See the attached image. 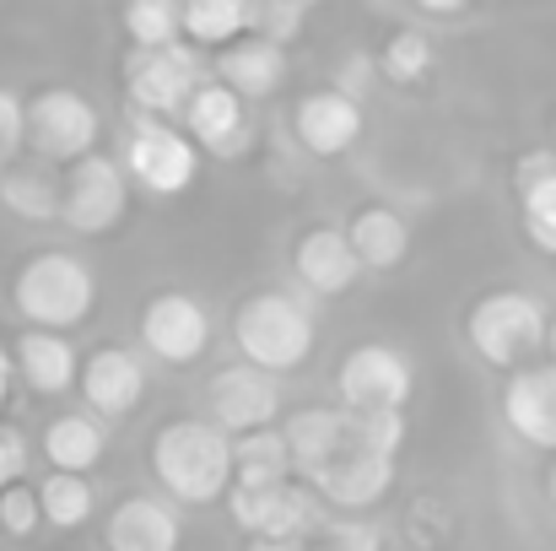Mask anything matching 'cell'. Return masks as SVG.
<instances>
[{
    "label": "cell",
    "mask_w": 556,
    "mask_h": 551,
    "mask_svg": "<svg viewBox=\"0 0 556 551\" xmlns=\"http://www.w3.org/2000/svg\"><path fill=\"white\" fill-rule=\"evenodd\" d=\"M352 416V411H346ZM352 443L372 454V460H394L400 443H405V416L400 411H368V416H352Z\"/></svg>",
    "instance_id": "1f68e13d"
},
{
    "label": "cell",
    "mask_w": 556,
    "mask_h": 551,
    "mask_svg": "<svg viewBox=\"0 0 556 551\" xmlns=\"http://www.w3.org/2000/svg\"><path fill=\"white\" fill-rule=\"evenodd\" d=\"M11 367L38 389V395H65L81 373V358L71 347V336H49V330H22L16 336V352H11Z\"/></svg>",
    "instance_id": "44dd1931"
},
{
    "label": "cell",
    "mask_w": 556,
    "mask_h": 551,
    "mask_svg": "<svg viewBox=\"0 0 556 551\" xmlns=\"http://www.w3.org/2000/svg\"><path fill=\"white\" fill-rule=\"evenodd\" d=\"M185 141L194 152H211V158H238L249 147V120H243V103L216 87V82H200L194 98L185 103Z\"/></svg>",
    "instance_id": "2e32d148"
},
{
    "label": "cell",
    "mask_w": 556,
    "mask_h": 551,
    "mask_svg": "<svg viewBox=\"0 0 556 551\" xmlns=\"http://www.w3.org/2000/svg\"><path fill=\"white\" fill-rule=\"evenodd\" d=\"M141 347L168 367H189L211 347V314L189 292H152L141 309Z\"/></svg>",
    "instance_id": "8fae6325"
},
{
    "label": "cell",
    "mask_w": 556,
    "mask_h": 551,
    "mask_svg": "<svg viewBox=\"0 0 556 551\" xmlns=\"http://www.w3.org/2000/svg\"><path fill=\"white\" fill-rule=\"evenodd\" d=\"M503 422L530 449H556V367L552 363L519 367L503 384Z\"/></svg>",
    "instance_id": "e0dca14e"
},
{
    "label": "cell",
    "mask_w": 556,
    "mask_h": 551,
    "mask_svg": "<svg viewBox=\"0 0 556 551\" xmlns=\"http://www.w3.org/2000/svg\"><path fill=\"white\" fill-rule=\"evenodd\" d=\"M292 130H298V141H303L314 158H341V152H352L357 136H363V103L341 98L336 87L308 92V98L292 109Z\"/></svg>",
    "instance_id": "ac0fdd59"
},
{
    "label": "cell",
    "mask_w": 556,
    "mask_h": 551,
    "mask_svg": "<svg viewBox=\"0 0 556 551\" xmlns=\"http://www.w3.org/2000/svg\"><path fill=\"white\" fill-rule=\"evenodd\" d=\"M179 33L189 38V49L200 43H232L249 33V16H243V0H194V5H179Z\"/></svg>",
    "instance_id": "484cf974"
},
{
    "label": "cell",
    "mask_w": 556,
    "mask_h": 551,
    "mask_svg": "<svg viewBox=\"0 0 556 551\" xmlns=\"http://www.w3.org/2000/svg\"><path fill=\"white\" fill-rule=\"evenodd\" d=\"M22 471H27V443H22L16 433H0V492L16 487Z\"/></svg>",
    "instance_id": "d590c367"
},
{
    "label": "cell",
    "mask_w": 556,
    "mask_h": 551,
    "mask_svg": "<svg viewBox=\"0 0 556 551\" xmlns=\"http://www.w3.org/2000/svg\"><path fill=\"white\" fill-rule=\"evenodd\" d=\"M98 109L71 87H43L33 103H22V147H33L43 163H81L98 152Z\"/></svg>",
    "instance_id": "5b68a950"
},
{
    "label": "cell",
    "mask_w": 556,
    "mask_h": 551,
    "mask_svg": "<svg viewBox=\"0 0 556 551\" xmlns=\"http://www.w3.org/2000/svg\"><path fill=\"white\" fill-rule=\"evenodd\" d=\"M546 303L525 287H497L486 298L470 303L465 314V341L476 347V358L486 367H530L535 352H546Z\"/></svg>",
    "instance_id": "3957f363"
},
{
    "label": "cell",
    "mask_w": 556,
    "mask_h": 551,
    "mask_svg": "<svg viewBox=\"0 0 556 551\" xmlns=\"http://www.w3.org/2000/svg\"><path fill=\"white\" fill-rule=\"evenodd\" d=\"M519 205H525V233H530V243L556 254V174L525 184V189H519Z\"/></svg>",
    "instance_id": "4dcf8cb0"
},
{
    "label": "cell",
    "mask_w": 556,
    "mask_h": 551,
    "mask_svg": "<svg viewBox=\"0 0 556 551\" xmlns=\"http://www.w3.org/2000/svg\"><path fill=\"white\" fill-rule=\"evenodd\" d=\"M152 476L179 503H216L232 487V438L200 416H179L152 438Z\"/></svg>",
    "instance_id": "6da1fadb"
},
{
    "label": "cell",
    "mask_w": 556,
    "mask_h": 551,
    "mask_svg": "<svg viewBox=\"0 0 556 551\" xmlns=\"http://www.w3.org/2000/svg\"><path fill=\"white\" fill-rule=\"evenodd\" d=\"M76 384H81L87 405H92L98 416H109V422L130 416V411L147 400V367H141L136 352H125V347L92 352V358L81 363V373H76Z\"/></svg>",
    "instance_id": "9a60e30c"
},
{
    "label": "cell",
    "mask_w": 556,
    "mask_h": 551,
    "mask_svg": "<svg viewBox=\"0 0 556 551\" xmlns=\"http://www.w3.org/2000/svg\"><path fill=\"white\" fill-rule=\"evenodd\" d=\"M292 265H298V281L308 292H319V298H341L363 276V265H357V254H352L341 227H308L298 238V249H292Z\"/></svg>",
    "instance_id": "d6986e66"
},
{
    "label": "cell",
    "mask_w": 556,
    "mask_h": 551,
    "mask_svg": "<svg viewBox=\"0 0 556 551\" xmlns=\"http://www.w3.org/2000/svg\"><path fill=\"white\" fill-rule=\"evenodd\" d=\"M16 158H22V98L0 87V174L16 168Z\"/></svg>",
    "instance_id": "e575fe53"
},
{
    "label": "cell",
    "mask_w": 556,
    "mask_h": 551,
    "mask_svg": "<svg viewBox=\"0 0 556 551\" xmlns=\"http://www.w3.org/2000/svg\"><path fill=\"white\" fill-rule=\"evenodd\" d=\"M185 547V519L174 503L136 492L125 503H114L109 525H103V551H179Z\"/></svg>",
    "instance_id": "4fadbf2b"
},
{
    "label": "cell",
    "mask_w": 556,
    "mask_h": 551,
    "mask_svg": "<svg viewBox=\"0 0 556 551\" xmlns=\"http://www.w3.org/2000/svg\"><path fill=\"white\" fill-rule=\"evenodd\" d=\"M346 243H352L363 271H394L405 260V249H410V227L389 205H363L352 216V227H346Z\"/></svg>",
    "instance_id": "7402d4cb"
},
{
    "label": "cell",
    "mask_w": 556,
    "mask_h": 551,
    "mask_svg": "<svg viewBox=\"0 0 556 551\" xmlns=\"http://www.w3.org/2000/svg\"><path fill=\"white\" fill-rule=\"evenodd\" d=\"M281 76H287V49H276V43H265L254 33L232 38L216 54V87H227L238 103L243 98H270L281 87Z\"/></svg>",
    "instance_id": "ffe728a7"
},
{
    "label": "cell",
    "mask_w": 556,
    "mask_h": 551,
    "mask_svg": "<svg viewBox=\"0 0 556 551\" xmlns=\"http://www.w3.org/2000/svg\"><path fill=\"white\" fill-rule=\"evenodd\" d=\"M546 352H552V367H556V320L546 325Z\"/></svg>",
    "instance_id": "60d3db41"
},
{
    "label": "cell",
    "mask_w": 556,
    "mask_h": 551,
    "mask_svg": "<svg viewBox=\"0 0 556 551\" xmlns=\"http://www.w3.org/2000/svg\"><path fill=\"white\" fill-rule=\"evenodd\" d=\"M378 65H383L389 82H421L432 71V38L421 27H400V33H389Z\"/></svg>",
    "instance_id": "f546056e"
},
{
    "label": "cell",
    "mask_w": 556,
    "mask_h": 551,
    "mask_svg": "<svg viewBox=\"0 0 556 551\" xmlns=\"http://www.w3.org/2000/svg\"><path fill=\"white\" fill-rule=\"evenodd\" d=\"M11 378H16V367H11V352L0 347V400L11 395Z\"/></svg>",
    "instance_id": "f35d334b"
},
{
    "label": "cell",
    "mask_w": 556,
    "mask_h": 551,
    "mask_svg": "<svg viewBox=\"0 0 556 551\" xmlns=\"http://www.w3.org/2000/svg\"><path fill=\"white\" fill-rule=\"evenodd\" d=\"M38 525H43V519H38V492H33L27 481L5 487V492H0V530H5L11 541H27Z\"/></svg>",
    "instance_id": "d6a6232c"
},
{
    "label": "cell",
    "mask_w": 556,
    "mask_h": 551,
    "mask_svg": "<svg viewBox=\"0 0 556 551\" xmlns=\"http://www.w3.org/2000/svg\"><path fill=\"white\" fill-rule=\"evenodd\" d=\"M232 341L243 347V363L276 378L314 358V314L287 292H254L232 314Z\"/></svg>",
    "instance_id": "277c9868"
},
{
    "label": "cell",
    "mask_w": 556,
    "mask_h": 551,
    "mask_svg": "<svg viewBox=\"0 0 556 551\" xmlns=\"http://www.w3.org/2000/svg\"><path fill=\"white\" fill-rule=\"evenodd\" d=\"M287 481H292V460H287L281 433L232 438V487H243V492H276Z\"/></svg>",
    "instance_id": "cb8c5ba5"
},
{
    "label": "cell",
    "mask_w": 556,
    "mask_h": 551,
    "mask_svg": "<svg viewBox=\"0 0 556 551\" xmlns=\"http://www.w3.org/2000/svg\"><path fill=\"white\" fill-rule=\"evenodd\" d=\"M109 454V433L92 416H54L43 427V460L54 465V476H87L92 465H103Z\"/></svg>",
    "instance_id": "603a6c76"
},
{
    "label": "cell",
    "mask_w": 556,
    "mask_h": 551,
    "mask_svg": "<svg viewBox=\"0 0 556 551\" xmlns=\"http://www.w3.org/2000/svg\"><path fill=\"white\" fill-rule=\"evenodd\" d=\"M243 16H249V33H254V38L287 49V43L303 33L308 5H303V0H254V5H243Z\"/></svg>",
    "instance_id": "f1b7e54d"
},
{
    "label": "cell",
    "mask_w": 556,
    "mask_h": 551,
    "mask_svg": "<svg viewBox=\"0 0 556 551\" xmlns=\"http://www.w3.org/2000/svg\"><path fill=\"white\" fill-rule=\"evenodd\" d=\"M33 492H38V519L54 525V530H76L98 509L87 476H43V487H33Z\"/></svg>",
    "instance_id": "4316f807"
},
{
    "label": "cell",
    "mask_w": 556,
    "mask_h": 551,
    "mask_svg": "<svg viewBox=\"0 0 556 551\" xmlns=\"http://www.w3.org/2000/svg\"><path fill=\"white\" fill-rule=\"evenodd\" d=\"M125 211H130V179L114 158L92 152V158L71 163V179L60 184V222L71 233L103 238L125 222Z\"/></svg>",
    "instance_id": "52a82bcc"
},
{
    "label": "cell",
    "mask_w": 556,
    "mask_h": 551,
    "mask_svg": "<svg viewBox=\"0 0 556 551\" xmlns=\"http://www.w3.org/2000/svg\"><path fill=\"white\" fill-rule=\"evenodd\" d=\"M125 33L136 49H168V43H185L179 33V5L174 0H136L125 11Z\"/></svg>",
    "instance_id": "83f0119b"
},
{
    "label": "cell",
    "mask_w": 556,
    "mask_h": 551,
    "mask_svg": "<svg viewBox=\"0 0 556 551\" xmlns=\"http://www.w3.org/2000/svg\"><path fill=\"white\" fill-rule=\"evenodd\" d=\"M546 174H556V152H525L519 158V168H514V189H525V184H535V179H546Z\"/></svg>",
    "instance_id": "8d00e7d4"
},
{
    "label": "cell",
    "mask_w": 556,
    "mask_h": 551,
    "mask_svg": "<svg viewBox=\"0 0 556 551\" xmlns=\"http://www.w3.org/2000/svg\"><path fill=\"white\" fill-rule=\"evenodd\" d=\"M308 551H325V547H319V541H314V547H308Z\"/></svg>",
    "instance_id": "7bdbcfd3"
},
{
    "label": "cell",
    "mask_w": 556,
    "mask_h": 551,
    "mask_svg": "<svg viewBox=\"0 0 556 551\" xmlns=\"http://www.w3.org/2000/svg\"><path fill=\"white\" fill-rule=\"evenodd\" d=\"M205 82V60L189 43H168V49H130L125 54V92L136 103V114L147 120H168L185 114L194 87Z\"/></svg>",
    "instance_id": "8992f818"
},
{
    "label": "cell",
    "mask_w": 556,
    "mask_h": 551,
    "mask_svg": "<svg viewBox=\"0 0 556 551\" xmlns=\"http://www.w3.org/2000/svg\"><path fill=\"white\" fill-rule=\"evenodd\" d=\"M205 400H211V427H222L227 438L270 433L276 416H281V389H276V378L249 363L216 367Z\"/></svg>",
    "instance_id": "30bf717a"
},
{
    "label": "cell",
    "mask_w": 556,
    "mask_h": 551,
    "mask_svg": "<svg viewBox=\"0 0 556 551\" xmlns=\"http://www.w3.org/2000/svg\"><path fill=\"white\" fill-rule=\"evenodd\" d=\"M410 384H416L410 358H405L400 347H383V341H368V347L346 352V363L336 373L341 411H352V416H368V411H405Z\"/></svg>",
    "instance_id": "ba28073f"
},
{
    "label": "cell",
    "mask_w": 556,
    "mask_h": 551,
    "mask_svg": "<svg viewBox=\"0 0 556 551\" xmlns=\"http://www.w3.org/2000/svg\"><path fill=\"white\" fill-rule=\"evenodd\" d=\"M421 11H427V16H459L465 5H454V0H421Z\"/></svg>",
    "instance_id": "74e56055"
},
{
    "label": "cell",
    "mask_w": 556,
    "mask_h": 551,
    "mask_svg": "<svg viewBox=\"0 0 556 551\" xmlns=\"http://www.w3.org/2000/svg\"><path fill=\"white\" fill-rule=\"evenodd\" d=\"M319 547L325 551H383V536H378V525H368V519H325Z\"/></svg>",
    "instance_id": "836d02e7"
},
{
    "label": "cell",
    "mask_w": 556,
    "mask_h": 551,
    "mask_svg": "<svg viewBox=\"0 0 556 551\" xmlns=\"http://www.w3.org/2000/svg\"><path fill=\"white\" fill-rule=\"evenodd\" d=\"M119 168H125V179H136L152 195H185L194 174H200V152L185 141V130L136 114V130H130V147H125Z\"/></svg>",
    "instance_id": "9c48e42d"
},
{
    "label": "cell",
    "mask_w": 556,
    "mask_h": 551,
    "mask_svg": "<svg viewBox=\"0 0 556 551\" xmlns=\"http://www.w3.org/2000/svg\"><path fill=\"white\" fill-rule=\"evenodd\" d=\"M0 205L22 222H60V184L43 168H5L0 174Z\"/></svg>",
    "instance_id": "d4e9b609"
},
{
    "label": "cell",
    "mask_w": 556,
    "mask_h": 551,
    "mask_svg": "<svg viewBox=\"0 0 556 551\" xmlns=\"http://www.w3.org/2000/svg\"><path fill=\"white\" fill-rule=\"evenodd\" d=\"M303 487L325 503V514H330V509H352V514H357V509H372V503L389 498V487H394V460H372L363 449H352V454H341L336 465L314 471Z\"/></svg>",
    "instance_id": "5bb4252c"
},
{
    "label": "cell",
    "mask_w": 556,
    "mask_h": 551,
    "mask_svg": "<svg viewBox=\"0 0 556 551\" xmlns=\"http://www.w3.org/2000/svg\"><path fill=\"white\" fill-rule=\"evenodd\" d=\"M546 498H552V509H556V465L546 471Z\"/></svg>",
    "instance_id": "b9f144b4"
},
{
    "label": "cell",
    "mask_w": 556,
    "mask_h": 551,
    "mask_svg": "<svg viewBox=\"0 0 556 551\" xmlns=\"http://www.w3.org/2000/svg\"><path fill=\"white\" fill-rule=\"evenodd\" d=\"M281 443H287L292 476H303V481L357 449L352 443V416L341 405H303V411H292L287 427H281Z\"/></svg>",
    "instance_id": "7c38bea8"
},
{
    "label": "cell",
    "mask_w": 556,
    "mask_h": 551,
    "mask_svg": "<svg viewBox=\"0 0 556 551\" xmlns=\"http://www.w3.org/2000/svg\"><path fill=\"white\" fill-rule=\"evenodd\" d=\"M11 303L27 320V330L65 336V330H76L92 314L98 276L87 271V260H76L65 249H38V254L22 260V271L11 281Z\"/></svg>",
    "instance_id": "7a4b0ae2"
},
{
    "label": "cell",
    "mask_w": 556,
    "mask_h": 551,
    "mask_svg": "<svg viewBox=\"0 0 556 551\" xmlns=\"http://www.w3.org/2000/svg\"><path fill=\"white\" fill-rule=\"evenodd\" d=\"M243 551H308V547H298V541H249Z\"/></svg>",
    "instance_id": "ab89813d"
}]
</instances>
